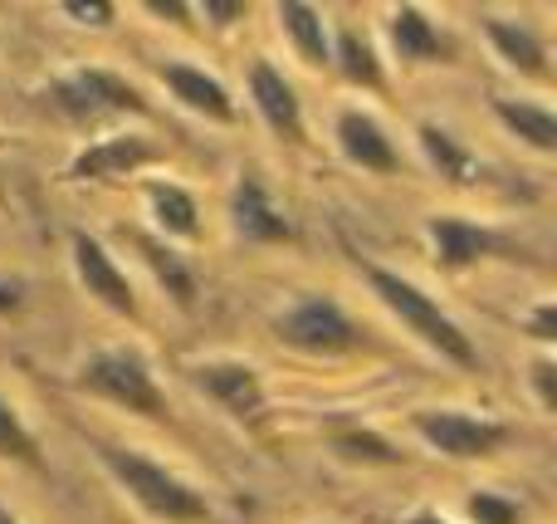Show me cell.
<instances>
[{
	"label": "cell",
	"instance_id": "cell-1",
	"mask_svg": "<svg viewBox=\"0 0 557 524\" xmlns=\"http://www.w3.org/2000/svg\"><path fill=\"white\" fill-rule=\"evenodd\" d=\"M94 456L147 520H157V524H211V500H206L186 476L166 471L162 461L143 456V451H133V447H117V441H94Z\"/></svg>",
	"mask_w": 557,
	"mask_h": 524
},
{
	"label": "cell",
	"instance_id": "cell-2",
	"mask_svg": "<svg viewBox=\"0 0 557 524\" xmlns=\"http://www.w3.org/2000/svg\"><path fill=\"white\" fill-rule=\"evenodd\" d=\"M357 270H362L367 290L386 304V314H392V319H401V329H411L431 353H441V358L455 363L460 373L480 368V353H474L470 333H465L460 324H455L450 314H445L416 280H406V275L386 270V265H372V260H357Z\"/></svg>",
	"mask_w": 557,
	"mask_h": 524
},
{
	"label": "cell",
	"instance_id": "cell-3",
	"mask_svg": "<svg viewBox=\"0 0 557 524\" xmlns=\"http://www.w3.org/2000/svg\"><path fill=\"white\" fill-rule=\"evenodd\" d=\"M45 94L74 127H103V123H113V118L147 113L143 88L127 74L103 69V64H78V69H69V74H54L45 84Z\"/></svg>",
	"mask_w": 557,
	"mask_h": 524
},
{
	"label": "cell",
	"instance_id": "cell-4",
	"mask_svg": "<svg viewBox=\"0 0 557 524\" xmlns=\"http://www.w3.org/2000/svg\"><path fill=\"white\" fill-rule=\"evenodd\" d=\"M74 388L88 392V398H103L113 407L133 412V417H166V398L152 378V363L143 358L127 343H108V349H94L74 373Z\"/></svg>",
	"mask_w": 557,
	"mask_h": 524
},
{
	"label": "cell",
	"instance_id": "cell-5",
	"mask_svg": "<svg viewBox=\"0 0 557 524\" xmlns=\"http://www.w3.org/2000/svg\"><path fill=\"white\" fill-rule=\"evenodd\" d=\"M274 339L294 353H308V358H343V353H352L362 343V329L337 300L304 294L274 319Z\"/></svg>",
	"mask_w": 557,
	"mask_h": 524
},
{
	"label": "cell",
	"instance_id": "cell-6",
	"mask_svg": "<svg viewBox=\"0 0 557 524\" xmlns=\"http://www.w3.org/2000/svg\"><path fill=\"white\" fill-rule=\"evenodd\" d=\"M411 431L431 451H441V456H450V461H490L494 451L509 447V422L480 417V412H465V407L411 412Z\"/></svg>",
	"mask_w": 557,
	"mask_h": 524
},
{
	"label": "cell",
	"instance_id": "cell-7",
	"mask_svg": "<svg viewBox=\"0 0 557 524\" xmlns=\"http://www.w3.org/2000/svg\"><path fill=\"white\" fill-rule=\"evenodd\" d=\"M186 378H191V388L206 392L225 417L245 422V427H255V422L264 417V407H270V392H264L260 368L245 358H201L186 368Z\"/></svg>",
	"mask_w": 557,
	"mask_h": 524
},
{
	"label": "cell",
	"instance_id": "cell-8",
	"mask_svg": "<svg viewBox=\"0 0 557 524\" xmlns=\"http://www.w3.org/2000/svg\"><path fill=\"white\" fill-rule=\"evenodd\" d=\"M425 241H431V255L445 275H465L484 260H509L513 241L499 235L494 226L465 221V216H425Z\"/></svg>",
	"mask_w": 557,
	"mask_h": 524
},
{
	"label": "cell",
	"instance_id": "cell-9",
	"mask_svg": "<svg viewBox=\"0 0 557 524\" xmlns=\"http://www.w3.org/2000/svg\"><path fill=\"white\" fill-rule=\"evenodd\" d=\"M162 162V147L143 133H108V137H94L88 147H78L69 157L64 176L69 182H117V176H133L143 167Z\"/></svg>",
	"mask_w": 557,
	"mask_h": 524
},
{
	"label": "cell",
	"instance_id": "cell-10",
	"mask_svg": "<svg viewBox=\"0 0 557 524\" xmlns=\"http://www.w3.org/2000/svg\"><path fill=\"white\" fill-rule=\"evenodd\" d=\"M69 260H74V275L88 290V300H98L103 309L123 314V319H137V290L123 265L108 255L103 241H94L88 231H74L69 235Z\"/></svg>",
	"mask_w": 557,
	"mask_h": 524
},
{
	"label": "cell",
	"instance_id": "cell-11",
	"mask_svg": "<svg viewBox=\"0 0 557 524\" xmlns=\"http://www.w3.org/2000/svg\"><path fill=\"white\" fill-rule=\"evenodd\" d=\"M231 231L240 235L245 245H288L294 241V226L278 211L264 176L240 172V182H235V192H231Z\"/></svg>",
	"mask_w": 557,
	"mask_h": 524
},
{
	"label": "cell",
	"instance_id": "cell-12",
	"mask_svg": "<svg viewBox=\"0 0 557 524\" xmlns=\"http://www.w3.org/2000/svg\"><path fill=\"white\" fill-rule=\"evenodd\" d=\"M333 137H337V153L352 167H362V172H372V176L401 172V153H396L392 133H386L367 108H343L333 123Z\"/></svg>",
	"mask_w": 557,
	"mask_h": 524
},
{
	"label": "cell",
	"instance_id": "cell-13",
	"mask_svg": "<svg viewBox=\"0 0 557 524\" xmlns=\"http://www.w3.org/2000/svg\"><path fill=\"white\" fill-rule=\"evenodd\" d=\"M386 39H392V54L401 64H455V39L421 5L386 10Z\"/></svg>",
	"mask_w": 557,
	"mask_h": 524
},
{
	"label": "cell",
	"instance_id": "cell-14",
	"mask_svg": "<svg viewBox=\"0 0 557 524\" xmlns=\"http://www.w3.org/2000/svg\"><path fill=\"white\" fill-rule=\"evenodd\" d=\"M250 103L274 137L304 143V103H298V88L288 84L284 69H274L270 59H255L250 64Z\"/></svg>",
	"mask_w": 557,
	"mask_h": 524
},
{
	"label": "cell",
	"instance_id": "cell-15",
	"mask_svg": "<svg viewBox=\"0 0 557 524\" xmlns=\"http://www.w3.org/2000/svg\"><path fill=\"white\" fill-rule=\"evenodd\" d=\"M157 78H162L166 94L182 108L211 118V123H235V98L215 74H206V69H196V64H182V59H166V64L157 69Z\"/></svg>",
	"mask_w": 557,
	"mask_h": 524
},
{
	"label": "cell",
	"instance_id": "cell-16",
	"mask_svg": "<svg viewBox=\"0 0 557 524\" xmlns=\"http://www.w3.org/2000/svg\"><path fill=\"white\" fill-rule=\"evenodd\" d=\"M416 147H421V157L431 162V172L441 176V182L460 186V192L484 182L480 153H474L470 143H460V133H450L445 123H416Z\"/></svg>",
	"mask_w": 557,
	"mask_h": 524
},
{
	"label": "cell",
	"instance_id": "cell-17",
	"mask_svg": "<svg viewBox=\"0 0 557 524\" xmlns=\"http://www.w3.org/2000/svg\"><path fill=\"white\" fill-rule=\"evenodd\" d=\"M127 241L137 245V255L147 260V270H152V280L162 284L166 300H172L176 309H196V290H201V284H196V270L186 265V255L152 231H127Z\"/></svg>",
	"mask_w": 557,
	"mask_h": 524
},
{
	"label": "cell",
	"instance_id": "cell-18",
	"mask_svg": "<svg viewBox=\"0 0 557 524\" xmlns=\"http://www.w3.org/2000/svg\"><path fill=\"white\" fill-rule=\"evenodd\" d=\"M484 35H490L494 54H499L513 74H523V78H548L553 74V69H548V45H543V35L529 25V20L490 15V20H484Z\"/></svg>",
	"mask_w": 557,
	"mask_h": 524
},
{
	"label": "cell",
	"instance_id": "cell-19",
	"mask_svg": "<svg viewBox=\"0 0 557 524\" xmlns=\"http://www.w3.org/2000/svg\"><path fill=\"white\" fill-rule=\"evenodd\" d=\"M143 192H147V211H152V226L162 241L176 245V241H196L201 235V206H196V196L182 182L152 176Z\"/></svg>",
	"mask_w": 557,
	"mask_h": 524
},
{
	"label": "cell",
	"instance_id": "cell-20",
	"mask_svg": "<svg viewBox=\"0 0 557 524\" xmlns=\"http://www.w3.org/2000/svg\"><path fill=\"white\" fill-rule=\"evenodd\" d=\"M274 15H278L284 39L294 45V54L304 59L308 69H327V64H333V35H327L323 10L308 5V0H278Z\"/></svg>",
	"mask_w": 557,
	"mask_h": 524
},
{
	"label": "cell",
	"instance_id": "cell-21",
	"mask_svg": "<svg viewBox=\"0 0 557 524\" xmlns=\"http://www.w3.org/2000/svg\"><path fill=\"white\" fill-rule=\"evenodd\" d=\"M494 118L504 123V133L519 137L523 147L553 157L557 153V113L548 103H533V98H490Z\"/></svg>",
	"mask_w": 557,
	"mask_h": 524
},
{
	"label": "cell",
	"instance_id": "cell-22",
	"mask_svg": "<svg viewBox=\"0 0 557 524\" xmlns=\"http://www.w3.org/2000/svg\"><path fill=\"white\" fill-rule=\"evenodd\" d=\"M327 69H337V74H343L347 84H357V88H382L386 84L382 54H376L372 35H362L357 25H343L333 35V64Z\"/></svg>",
	"mask_w": 557,
	"mask_h": 524
},
{
	"label": "cell",
	"instance_id": "cell-23",
	"mask_svg": "<svg viewBox=\"0 0 557 524\" xmlns=\"http://www.w3.org/2000/svg\"><path fill=\"white\" fill-rule=\"evenodd\" d=\"M327 451L343 461H357V466H396V461H401V447H392L386 437H376V431H367V427L333 431Z\"/></svg>",
	"mask_w": 557,
	"mask_h": 524
},
{
	"label": "cell",
	"instance_id": "cell-24",
	"mask_svg": "<svg viewBox=\"0 0 557 524\" xmlns=\"http://www.w3.org/2000/svg\"><path fill=\"white\" fill-rule=\"evenodd\" d=\"M0 461H15V466H45V456H39V441L35 431L25 427V417H20V407L10 398H0Z\"/></svg>",
	"mask_w": 557,
	"mask_h": 524
},
{
	"label": "cell",
	"instance_id": "cell-25",
	"mask_svg": "<svg viewBox=\"0 0 557 524\" xmlns=\"http://www.w3.org/2000/svg\"><path fill=\"white\" fill-rule=\"evenodd\" d=\"M465 520L470 524H523V505L499 490H474L465 496Z\"/></svg>",
	"mask_w": 557,
	"mask_h": 524
},
{
	"label": "cell",
	"instance_id": "cell-26",
	"mask_svg": "<svg viewBox=\"0 0 557 524\" xmlns=\"http://www.w3.org/2000/svg\"><path fill=\"white\" fill-rule=\"evenodd\" d=\"M59 15L74 20V25H88V29H113L117 5H113V0H64V5H59Z\"/></svg>",
	"mask_w": 557,
	"mask_h": 524
},
{
	"label": "cell",
	"instance_id": "cell-27",
	"mask_svg": "<svg viewBox=\"0 0 557 524\" xmlns=\"http://www.w3.org/2000/svg\"><path fill=\"white\" fill-rule=\"evenodd\" d=\"M529 382H533V398H539L543 412H557V363L553 353H539L529 363Z\"/></svg>",
	"mask_w": 557,
	"mask_h": 524
},
{
	"label": "cell",
	"instance_id": "cell-28",
	"mask_svg": "<svg viewBox=\"0 0 557 524\" xmlns=\"http://www.w3.org/2000/svg\"><path fill=\"white\" fill-rule=\"evenodd\" d=\"M523 333H529L533 343H543V349H553V343H557V300H539V304H533V314L523 319Z\"/></svg>",
	"mask_w": 557,
	"mask_h": 524
},
{
	"label": "cell",
	"instance_id": "cell-29",
	"mask_svg": "<svg viewBox=\"0 0 557 524\" xmlns=\"http://www.w3.org/2000/svg\"><path fill=\"white\" fill-rule=\"evenodd\" d=\"M191 10L206 20V25H215V29H231V25H240V20L250 15V5H245V0H201V5H191Z\"/></svg>",
	"mask_w": 557,
	"mask_h": 524
},
{
	"label": "cell",
	"instance_id": "cell-30",
	"mask_svg": "<svg viewBox=\"0 0 557 524\" xmlns=\"http://www.w3.org/2000/svg\"><path fill=\"white\" fill-rule=\"evenodd\" d=\"M143 10H152L157 20H172V25L191 20V5H182V0H143Z\"/></svg>",
	"mask_w": 557,
	"mask_h": 524
},
{
	"label": "cell",
	"instance_id": "cell-31",
	"mask_svg": "<svg viewBox=\"0 0 557 524\" xmlns=\"http://www.w3.org/2000/svg\"><path fill=\"white\" fill-rule=\"evenodd\" d=\"M20 300H25V294H20V284L0 275V319H5V314H20Z\"/></svg>",
	"mask_w": 557,
	"mask_h": 524
},
{
	"label": "cell",
	"instance_id": "cell-32",
	"mask_svg": "<svg viewBox=\"0 0 557 524\" xmlns=\"http://www.w3.org/2000/svg\"><path fill=\"white\" fill-rule=\"evenodd\" d=\"M406 524H450V520H445L441 510H416V515L406 520Z\"/></svg>",
	"mask_w": 557,
	"mask_h": 524
},
{
	"label": "cell",
	"instance_id": "cell-33",
	"mask_svg": "<svg viewBox=\"0 0 557 524\" xmlns=\"http://www.w3.org/2000/svg\"><path fill=\"white\" fill-rule=\"evenodd\" d=\"M0 524H20V520H15V515H10V510H5V505H0Z\"/></svg>",
	"mask_w": 557,
	"mask_h": 524
}]
</instances>
